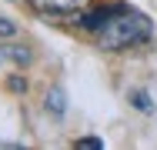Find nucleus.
Returning <instances> with one entry per match:
<instances>
[{
    "label": "nucleus",
    "instance_id": "f257e3e1",
    "mask_svg": "<svg viewBox=\"0 0 157 150\" xmlns=\"http://www.w3.org/2000/svg\"><path fill=\"white\" fill-rule=\"evenodd\" d=\"M151 37V20L137 10L114 7L107 24L100 27V50H124L134 43H144Z\"/></svg>",
    "mask_w": 157,
    "mask_h": 150
},
{
    "label": "nucleus",
    "instance_id": "f03ea898",
    "mask_svg": "<svg viewBox=\"0 0 157 150\" xmlns=\"http://www.w3.org/2000/svg\"><path fill=\"white\" fill-rule=\"evenodd\" d=\"M30 7L40 10V13L57 17V13H74L77 10V0H30Z\"/></svg>",
    "mask_w": 157,
    "mask_h": 150
},
{
    "label": "nucleus",
    "instance_id": "7ed1b4c3",
    "mask_svg": "<svg viewBox=\"0 0 157 150\" xmlns=\"http://www.w3.org/2000/svg\"><path fill=\"white\" fill-rule=\"evenodd\" d=\"M44 107H47V114L63 117V114H67V93H63L60 87H50V90H47V97H44Z\"/></svg>",
    "mask_w": 157,
    "mask_h": 150
},
{
    "label": "nucleus",
    "instance_id": "20e7f679",
    "mask_svg": "<svg viewBox=\"0 0 157 150\" xmlns=\"http://www.w3.org/2000/svg\"><path fill=\"white\" fill-rule=\"evenodd\" d=\"M130 103H134L140 114H151V110H154V103H151V93H147V90H130Z\"/></svg>",
    "mask_w": 157,
    "mask_h": 150
},
{
    "label": "nucleus",
    "instance_id": "39448f33",
    "mask_svg": "<svg viewBox=\"0 0 157 150\" xmlns=\"http://www.w3.org/2000/svg\"><path fill=\"white\" fill-rule=\"evenodd\" d=\"M7 57L13 63H30V50L27 47H7Z\"/></svg>",
    "mask_w": 157,
    "mask_h": 150
},
{
    "label": "nucleus",
    "instance_id": "423d86ee",
    "mask_svg": "<svg viewBox=\"0 0 157 150\" xmlns=\"http://www.w3.org/2000/svg\"><path fill=\"white\" fill-rule=\"evenodd\" d=\"M77 147L80 150H104V140H97V137H80Z\"/></svg>",
    "mask_w": 157,
    "mask_h": 150
},
{
    "label": "nucleus",
    "instance_id": "0eeeda50",
    "mask_svg": "<svg viewBox=\"0 0 157 150\" xmlns=\"http://www.w3.org/2000/svg\"><path fill=\"white\" fill-rule=\"evenodd\" d=\"M7 87L13 90V93H24V90H27V80H24V77H10V80H7Z\"/></svg>",
    "mask_w": 157,
    "mask_h": 150
},
{
    "label": "nucleus",
    "instance_id": "6e6552de",
    "mask_svg": "<svg viewBox=\"0 0 157 150\" xmlns=\"http://www.w3.org/2000/svg\"><path fill=\"white\" fill-rule=\"evenodd\" d=\"M17 27H13V20H7V17H0V37H13Z\"/></svg>",
    "mask_w": 157,
    "mask_h": 150
}]
</instances>
